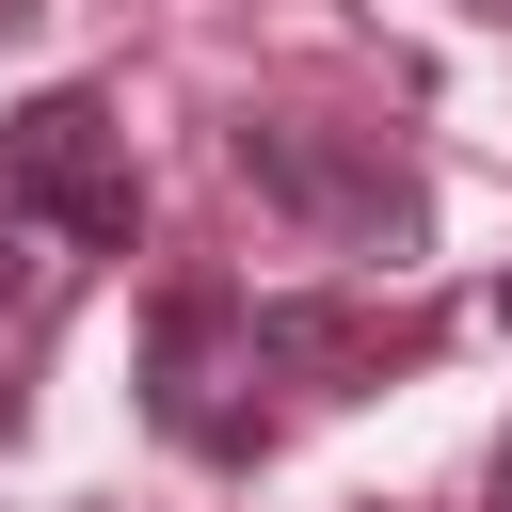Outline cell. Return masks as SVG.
<instances>
[{"mask_svg":"<svg viewBox=\"0 0 512 512\" xmlns=\"http://www.w3.org/2000/svg\"><path fill=\"white\" fill-rule=\"evenodd\" d=\"M240 176H256L304 240H352V256H400V240H416V176H400L384 144L320 128V112H240Z\"/></svg>","mask_w":512,"mask_h":512,"instance_id":"1","label":"cell"},{"mask_svg":"<svg viewBox=\"0 0 512 512\" xmlns=\"http://www.w3.org/2000/svg\"><path fill=\"white\" fill-rule=\"evenodd\" d=\"M0 192L48 224V240H80V256H128L144 240V192H128V144H112V96H32L16 128H0Z\"/></svg>","mask_w":512,"mask_h":512,"instance_id":"2","label":"cell"},{"mask_svg":"<svg viewBox=\"0 0 512 512\" xmlns=\"http://www.w3.org/2000/svg\"><path fill=\"white\" fill-rule=\"evenodd\" d=\"M32 16H48V0H0V32H32Z\"/></svg>","mask_w":512,"mask_h":512,"instance_id":"5","label":"cell"},{"mask_svg":"<svg viewBox=\"0 0 512 512\" xmlns=\"http://www.w3.org/2000/svg\"><path fill=\"white\" fill-rule=\"evenodd\" d=\"M496 320H512V272H496Z\"/></svg>","mask_w":512,"mask_h":512,"instance_id":"6","label":"cell"},{"mask_svg":"<svg viewBox=\"0 0 512 512\" xmlns=\"http://www.w3.org/2000/svg\"><path fill=\"white\" fill-rule=\"evenodd\" d=\"M240 336H256V368H304V384H352V368H384V320H368V304H320V288L256 304Z\"/></svg>","mask_w":512,"mask_h":512,"instance_id":"3","label":"cell"},{"mask_svg":"<svg viewBox=\"0 0 512 512\" xmlns=\"http://www.w3.org/2000/svg\"><path fill=\"white\" fill-rule=\"evenodd\" d=\"M32 288H48V224H32V208H16V192H0V320H16V304H32Z\"/></svg>","mask_w":512,"mask_h":512,"instance_id":"4","label":"cell"}]
</instances>
